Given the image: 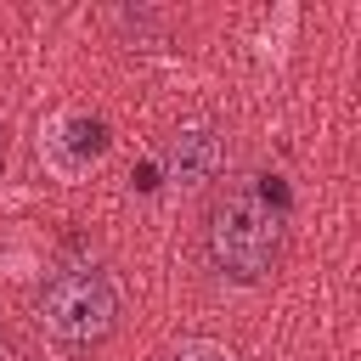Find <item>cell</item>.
<instances>
[{
    "label": "cell",
    "instance_id": "obj_1",
    "mask_svg": "<svg viewBox=\"0 0 361 361\" xmlns=\"http://www.w3.org/2000/svg\"><path fill=\"white\" fill-rule=\"evenodd\" d=\"M209 265L231 282H265L282 259V214L265 203L259 186H231L203 226Z\"/></svg>",
    "mask_w": 361,
    "mask_h": 361
},
{
    "label": "cell",
    "instance_id": "obj_2",
    "mask_svg": "<svg viewBox=\"0 0 361 361\" xmlns=\"http://www.w3.org/2000/svg\"><path fill=\"white\" fill-rule=\"evenodd\" d=\"M118 322V293L102 271L79 265V271H56L39 293V327L62 344V350H90L113 333Z\"/></svg>",
    "mask_w": 361,
    "mask_h": 361
},
{
    "label": "cell",
    "instance_id": "obj_3",
    "mask_svg": "<svg viewBox=\"0 0 361 361\" xmlns=\"http://www.w3.org/2000/svg\"><path fill=\"white\" fill-rule=\"evenodd\" d=\"M39 152H45V164H51L56 175L79 180V175H90V169L102 164V152H107V124L90 118V113H56V118L45 124V135H39Z\"/></svg>",
    "mask_w": 361,
    "mask_h": 361
},
{
    "label": "cell",
    "instance_id": "obj_4",
    "mask_svg": "<svg viewBox=\"0 0 361 361\" xmlns=\"http://www.w3.org/2000/svg\"><path fill=\"white\" fill-rule=\"evenodd\" d=\"M220 169H226V141L214 124H180L169 135V147H164V180L169 186L197 192V186L220 180Z\"/></svg>",
    "mask_w": 361,
    "mask_h": 361
},
{
    "label": "cell",
    "instance_id": "obj_5",
    "mask_svg": "<svg viewBox=\"0 0 361 361\" xmlns=\"http://www.w3.org/2000/svg\"><path fill=\"white\" fill-rule=\"evenodd\" d=\"M169 361H237V355H231L226 344H203V338H197V344H180Z\"/></svg>",
    "mask_w": 361,
    "mask_h": 361
},
{
    "label": "cell",
    "instance_id": "obj_6",
    "mask_svg": "<svg viewBox=\"0 0 361 361\" xmlns=\"http://www.w3.org/2000/svg\"><path fill=\"white\" fill-rule=\"evenodd\" d=\"M0 169H6V124H0Z\"/></svg>",
    "mask_w": 361,
    "mask_h": 361
}]
</instances>
